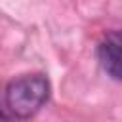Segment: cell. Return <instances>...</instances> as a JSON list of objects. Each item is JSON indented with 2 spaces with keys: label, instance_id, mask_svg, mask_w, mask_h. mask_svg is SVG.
<instances>
[{
  "label": "cell",
  "instance_id": "6da1fadb",
  "mask_svg": "<svg viewBox=\"0 0 122 122\" xmlns=\"http://www.w3.org/2000/svg\"><path fill=\"white\" fill-rule=\"evenodd\" d=\"M50 97V80L44 74H23L6 88V107L15 118L34 116Z\"/></svg>",
  "mask_w": 122,
  "mask_h": 122
},
{
  "label": "cell",
  "instance_id": "7a4b0ae2",
  "mask_svg": "<svg viewBox=\"0 0 122 122\" xmlns=\"http://www.w3.org/2000/svg\"><path fill=\"white\" fill-rule=\"evenodd\" d=\"M97 57L103 71L111 78L122 80V30H112L101 40Z\"/></svg>",
  "mask_w": 122,
  "mask_h": 122
},
{
  "label": "cell",
  "instance_id": "3957f363",
  "mask_svg": "<svg viewBox=\"0 0 122 122\" xmlns=\"http://www.w3.org/2000/svg\"><path fill=\"white\" fill-rule=\"evenodd\" d=\"M0 118H6V114H4V112H2V111H0Z\"/></svg>",
  "mask_w": 122,
  "mask_h": 122
}]
</instances>
